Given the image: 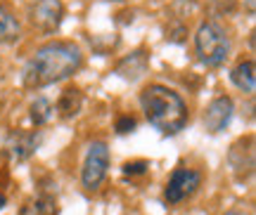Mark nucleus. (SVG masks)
<instances>
[{"mask_svg":"<svg viewBox=\"0 0 256 215\" xmlns=\"http://www.w3.org/2000/svg\"><path fill=\"white\" fill-rule=\"evenodd\" d=\"M83 52L81 47L72 40H52L40 45L34 57L26 62L22 83L28 90H40L48 85H55L60 81H66L69 76L81 69Z\"/></svg>","mask_w":256,"mask_h":215,"instance_id":"1","label":"nucleus"},{"mask_svg":"<svg viewBox=\"0 0 256 215\" xmlns=\"http://www.w3.org/2000/svg\"><path fill=\"white\" fill-rule=\"evenodd\" d=\"M140 107L145 111L147 123L164 137L178 135L188 126V118H190L185 99L176 90L166 88L162 83H152V85L142 88Z\"/></svg>","mask_w":256,"mask_h":215,"instance_id":"2","label":"nucleus"},{"mask_svg":"<svg viewBox=\"0 0 256 215\" xmlns=\"http://www.w3.org/2000/svg\"><path fill=\"white\" fill-rule=\"evenodd\" d=\"M194 50L204 66L216 69L230 57V36L218 21H204L194 33Z\"/></svg>","mask_w":256,"mask_h":215,"instance_id":"3","label":"nucleus"},{"mask_svg":"<svg viewBox=\"0 0 256 215\" xmlns=\"http://www.w3.org/2000/svg\"><path fill=\"white\" fill-rule=\"evenodd\" d=\"M110 171V147L107 142H90L86 152V161L81 168V182L88 192L100 189Z\"/></svg>","mask_w":256,"mask_h":215,"instance_id":"4","label":"nucleus"},{"mask_svg":"<svg viewBox=\"0 0 256 215\" xmlns=\"http://www.w3.org/2000/svg\"><path fill=\"white\" fill-rule=\"evenodd\" d=\"M28 21L40 33H55L64 21V2L62 0H34L28 7Z\"/></svg>","mask_w":256,"mask_h":215,"instance_id":"5","label":"nucleus"},{"mask_svg":"<svg viewBox=\"0 0 256 215\" xmlns=\"http://www.w3.org/2000/svg\"><path fill=\"white\" fill-rule=\"evenodd\" d=\"M200 187H202V173L185 168V166H178L171 173L168 182H166L164 199L171 206H178V204H183L185 199H190Z\"/></svg>","mask_w":256,"mask_h":215,"instance_id":"6","label":"nucleus"},{"mask_svg":"<svg viewBox=\"0 0 256 215\" xmlns=\"http://www.w3.org/2000/svg\"><path fill=\"white\" fill-rule=\"evenodd\" d=\"M40 142H43L40 130H12L2 147V156H8L12 163H22L34 156Z\"/></svg>","mask_w":256,"mask_h":215,"instance_id":"7","label":"nucleus"},{"mask_svg":"<svg viewBox=\"0 0 256 215\" xmlns=\"http://www.w3.org/2000/svg\"><path fill=\"white\" fill-rule=\"evenodd\" d=\"M232 114H235V102H232V97H228V95H218V97L211 99L209 104H206V109H204L202 126H204L206 133L218 135L230 126Z\"/></svg>","mask_w":256,"mask_h":215,"instance_id":"8","label":"nucleus"},{"mask_svg":"<svg viewBox=\"0 0 256 215\" xmlns=\"http://www.w3.org/2000/svg\"><path fill=\"white\" fill-rule=\"evenodd\" d=\"M228 163L238 180H247L254 173V137L252 135L240 137L238 142L230 147Z\"/></svg>","mask_w":256,"mask_h":215,"instance_id":"9","label":"nucleus"},{"mask_svg":"<svg viewBox=\"0 0 256 215\" xmlns=\"http://www.w3.org/2000/svg\"><path fill=\"white\" fill-rule=\"evenodd\" d=\"M147 69H150V50H145V47H138V50H133L130 54H126L124 59H119V62H116L114 73H116V76H121L124 81L136 83L138 78H142V76H145Z\"/></svg>","mask_w":256,"mask_h":215,"instance_id":"10","label":"nucleus"},{"mask_svg":"<svg viewBox=\"0 0 256 215\" xmlns=\"http://www.w3.org/2000/svg\"><path fill=\"white\" fill-rule=\"evenodd\" d=\"M83 109V92L76 85H69V88H64L60 92V97L55 102V114L62 121H72L81 114Z\"/></svg>","mask_w":256,"mask_h":215,"instance_id":"11","label":"nucleus"},{"mask_svg":"<svg viewBox=\"0 0 256 215\" xmlns=\"http://www.w3.org/2000/svg\"><path fill=\"white\" fill-rule=\"evenodd\" d=\"M19 215H60L57 197L50 192H40L24 201V206L19 208Z\"/></svg>","mask_w":256,"mask_h":215,"instance_id":"12","label":"nucleus"},{"mask_svg":"<svg viewBox=\"0 0 256 215\" xmlns=\"http://www.w3.org/2000/svg\"><path fill=\"white\" fill-rule=\"evenodd\" d=\"M230 81L238 90L252 95L256 90V69H254V62L252 59H242V62L230 71Z\"/></svg>","mask_w":256,"mask_h":215,"instance_id":"13","label":"nucleus"},{"mask_svg":"<svg viewBox=\"0 0 256 215\" xmlns=\"http://www.w3.org/2000/svg\"><path fill=\"white\" fill-rule=\"evenodd\" d=\"M22 36V24H19L17 14L10 7L0 5V45L14 43Z\"/></svg>","mask_w":256,"mask_h":215,"instance_id":"14","label":"nucleus"},{"mask_svg":"<svg viewBox=\"0 0 256 215\" xmlns=\"http://www.w3.org/2000/svg\"><path fill=\"white\" fill-rule=\"evenodd\" d=\"M52 116H55V104H52L48 97L40 95V97H36L31 102V107H28V118H31V123L36 128L48 126V123L52 121Z\"/></svg>","mask_w":256,"mask_h":215,"instance_id":"15","label":"nucleus"},{"mask_svg":"<svg viewBox=\"0 0 256 215\" xmlns=\"http://www.w3.org/2000/svg\"><path fill=\"white\" fill-rule=\"evenodd\" d=\"M150 171V163L145 159H138V161H126L121 166V173L126 175V178H138V175H147Z\"/></svg>","mask_w":256,"mask_h":215,"instance_id":"16","label":"nucleus"},{"mask_svg":"<svg viewBox=\"0 0 256 215\" xmlns=\"http://www.w3.org/2000/svg\"><path fill=\"white\" fill-rule=\"evenodd\" d=\"M136 118L133 116H119L116 118V126H114V130H116V135H128L136 130Z\"/></svg>","mask_w":256,"mask_h":215,"instance_id":"17","label":"nucleus"},{"mask_svg":"<svg viewBox=\"0 0 256 215\" xmlns=\"http://www.w3.org/2000/svg\"><path fill=\"white\" fill-rule=\"evenodd\" d=\"M185 36H188V28H185L183 24H176L174 28H166V38L174 40V43H183Z\"/></svg>","mask_w":256,"mask_h":215,"instance_id":"18","label":"nucleus"},{"mask_svg":"<svg viewBox=\"0 0 256 215\" xmlns=\"http://www.w3.org/2000/svg\"><path fill=\"white\" fill-rule=\"evenodd\" d=\"M5 206H8V194H2V192H0V211H2Z\"/></svg>","mask_w":256,"mask_h":215,"instance_id":"19","label":"nucleus"},{"mask_svg":"<svg viewBox=\"0 0 256 215\" xmlns=\"http://www.w3.org/2000/svg\"><path fill=\"white\" fill-rule=\"evenodd\" d=\"M247 9H249V14H254V0H247Z\"/></svg>","mask_w":256,"mask_h":215,"instance_id":"20","label":"nucleus"},{"mask_svg":"<svg viewBox=\"0 0 256 215\" xmlns=\"http://www.w3.org/2000/svg\"><path fill=\"white\" fill-rule=\"evenodd\" d=\"M223 215H244V213H240V211H228V213H223Z\"/></svg>","mask_w":256,"mask_h":215,"instance_id":"21","label":"nucleus"},{"mask_svg":"<svg viewBox=\"0 0 256 215\" xmlns=\"http://www.w3.org/2000/svg\"><path fill=\"white\" fill-rule=\"evenodd\" d=\"M110 2H112V0H110ZM114 2H121V0H114Z\"/></svg>","mask_w":256,"mask_h":215,"instance_id":"22","label":"nucleus"}]
</instances>
